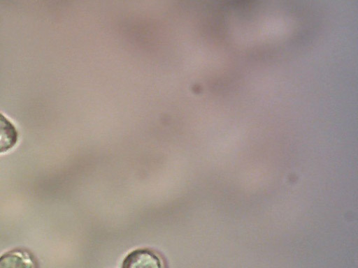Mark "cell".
<instances>
[{"mask_svg": "<svg viewBox=\"0 0 358 268\" xmlns=\"http://www.w3.org/2000/svg\"><path fill=\"white\" fill-rule=\"evenodd\" d=\"M122 268H164L161 258L148 248H139L129 253Z\"/></svg>", "mask_w": 358, "mask_h": 268, "instance_id": "cell-1", "label": "cell"}, {"mask_svg": "<svg viewBox=\"0 0 358 268\" xmlns=\"http://www.w3.org/2000/svg\"><path fill=\"white\" fill-rule=\"evenodd\" d=\"M18 138V131L15 125L0 112V154L12 149L17 144Z\"/></svg>", "mask_w": 358, "mask_h": 268, "instance_id": "cell-3", "label": "cell"}, {"mask_svg": "<svg viewBox=\"0 0 358 268\" xmlns=\"http://www.w3.org/2000/svg\"><path fill=\"white\" fill-rule=\"evenodd\" d=\"M0 268H36V262L29 251L16 248L0 256Z\"/></svg>", "mask_w": 358, "mask_h": 268, "instance_id": "cell-2", "label": "cell"}]
</instances>
